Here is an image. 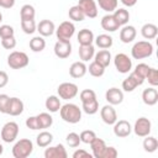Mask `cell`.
Segmentation results:
<instances>
[{"instance_id": "cell-1", "label": "cell", "mask_w": 158, "mask_h": 158, "mask_svg": "<svg viewBox=\"0 0 158 158\" xmlns=\"http://www.w3.org/2000/svg\"><path fill=\"white\" fill-rule=\"evenodd\" d=\"M60 117L68 123H78L81 120V110L74 104H65L59 109Z\"/></svg>"}, {"instance_id": "cell-2", "label": "cell", "mask_w": 158, "mask_h": 158, "mask_svg": "<svg viewBox=\"0 0 158 158\" xmlns=\"http://www.w3.org/2000/svg\"><path fill=\"white\" fill-rule=\"evenodd\" d=\"M33 151V143L28 138H22L15 143L12 147V156L15 158H26Z\"/></svg>"}, {"instance_id": "cell-3", "label": "cell", "mask_w": 158, "mask_h": 158, "mask_svg": "<svg viewBox=\"0 0 158 158\" xmlns=\"http://www.w3.org/2000/svg\"><path fill=\"white\" fill-rule=\"evenodd\" d=\"M152 53H153V46L148 41H139V42L135 43L131 49V54L135 59L147 58V57L152 56Z\"/></svg>"}, {"instance_id": "cell-4", "label": "cell", "mask_w": 158, "mask_h": 158, "mask_svg": "<svg viewBox=\"0 0 158 158\" xmlns=\"http://www.w3.org/2000/svg\"><path fill=\"white\" fill-rule=\"evenodd\" d=\"M30 59L28 56L25 52H19V51H14L7 56V64L10 68L12 69H21L25 68L28 64Z\"/></svg>"}, {"instance_id": "cell-5", "label": "cell", "mask_w": 158, "mask_h": 158, "mask_svg": "<svg viewBox=\"0 0 158 158\" xmlns=\"http://www.w3.org/2000/svg\"><path fill=\"white\" fill-rule=\"evenodd\" d=\"M17 133H19V125L16 122H14V121H10V122H6L2 126L1 138H2L4 142L10 143V142H14L16 139Z\"/></svg>"}, {"instance_id": "cell-6", "label": "cell", "mask_w": 158, "mask_h": 158, "mask_svg": "<svg viewBox=\"0 0 158 158\" xmlns=\"http://www.w3.org/2000/svg\"><path fill=\"white\" fill-rule=\"evenodd\" d=\"M74 31H75V27H74L73 22H70V21H63L58 26V28L56 30L57 38L58 40L69 41L72 38V36L74 35Z\"/></svg>"}, {"instance_id": "cell-7", "label": "cell", "mask_w": 158, "mask_h": 158, "mask_svg": "<svg viewBox=\"0 0 158 158\" xmlns=\"http://www.w3.org/2000/svg\"><path fill=\"white\" fill-rule=\"evenodd\" d=\"M57 91H58V95L62 99L69 100V99H73L74 96H77V94H78V86L75 84H73V83H67L65 81V83H62L58 86Z\"/></svg>"}, {"instance_id": "cell-8", "label": "cell", "mask_w": 158, "mask_h": 158, "mask_svg": "<svg viewBox=\"0 0 158 158\" xmlns=\"http://www.w3.org/2000/svg\"><path fill=\"white\" fill-rule=\"evenodd\" d=\"M114 63H115V67H116L117 72H120V73H128L132 68V60L125 53L116 54L115 59H114Z\"/></svg>"}, {"instance_id": "cell-9", "label": "cell", "mask_w": 158, "mask_h": 158, "mask_svg": "<svg viewBox=\"0 0 158 158\" xmlns=\"http://www.w3.org/2000/svg\"><path fill=\"white\" fill-rule=\"evenodd\" d=\"M72 53V44H70V41H64V40H58L54 44V54L60 58V59H64V58H68Z\"/></svg>"}, {"instance_id": "cell-10", "label": "cell", "mask_w": 158, "mask_h": 158, "mask_svg": "<svg viewBox=\"0 0 158 158\" xmlns=\"http://www.w3.org/2000/svg\"><path fill=\"white\" fill-rule=\"evenodd\" d=\"M143 81H144L143 78H141L137 73L132 72V73L128 75V78H126V79L122 81V89H123L125 91H127V93L133 91L138 85H142Z\"/></svg>"}, {"instance_id": "cell-11", "label": "cell", "mask_w": 158, "mask_h": 158, "mask_svg": "<svg viewBox=\"0 0 158 158\" xmlns=\"http://www.w3.org/2000/svg\"><path fill=\"white\" fill-rule=\"evenodd\" d=\"M151 128H152V123L148 118L146 117H139L136 122H135V127H133V131L137 136L139 137H146L149 135L151 132Z\"/></svg>"}, {"instance_id": "cell-12", "label": "cell", "mask_w": 158, "mask_h": 158, "mask_svg": "<svg viewBox=\"0 0 158 158\" xmlns=\"http://www.w3.org/2000/svg\"><path fill=\"white\" fill-rule=\"evenodd\" d=\"M131 131H132V127H131L130 122L126 120H120L114 123V133L116 137H120V138L127 137V136H130Z\"/></svg>"}, {"instance_id": "cell-13", "label": "cell", "mask_w": 158, "mask_h": 158, "mask_svg": "<svg viewBox=\"0 0 158 158\" xmlns=\"http://www.w3.org/2000/svg\"><path fill=\"white\" fill-rule=\"evenodd\" d=\"M78 6L83 10L84 15L94 19L98 16V7H96V2L94 0H79Z\"/></svg>"}, {"instance_id": "cell-14", "label": "cell", "mask_w": 158, "mask_h": 158, "mask_svg": "<svg viewBox=\"0 0 158 158\" xmlns=\"http://www.w3.org/2000/svg\"><path fill=\"white\" fill-rule=\"evenodd\" d=\"M100 116L106 125H114L117 121V115L112 105H105L100 111Z\"/></svg>"}, {"instance_id": "cell-15", "label": "cell", "mask_w": 158, "mask_h": 158, "mask_svg": "<svg viewBox=\"0 0 158 158\" xmlns=\"http://www.w3.org/2000/svg\"><path fill=\"white\" fill-rule=\"evenodd\" d=\"M105 98L110 105H118L123 100V93L117 88H110L106 91Z\"/></svg>"}, {"instance_id": "cell-16", "label": "cell", "mask_w": 158, "mask_h": 158, "mask_svg": "<svg viewBox=\"0 0 158 158\" xmlns=\"http://www.w3.org/2000/svg\"><path fill=\"white\" fill-rule=\"evenodd\" d=\"M67 151L63 144H57L54 147L46 148L44 151V157L46 158H67Z\"/></svg>"}, {"instance_id": "cell-17", "label": "cell", "mask_w": 158, "mask_h": 158, "mask_svg": "<svg viewBox=\"0 0 158 158\" xmlns=\"http://www.w3.org/2000/svg\"><path fill=\"white\" fill-rule=\"evenodd\" d=\"M54 30H56L54 23H53V21H51V20H42V21H40V23L37 25V31H38L40 35L43 36V37L52 36L53 32H54Z\"/></svg>"}, {"instance_id": "cell-18", "label": "cell", "mask_w": 158, "mask_h": 158, "mask_svg": "<svg viewBox=\"0 0 158 158\" xmlns=\"http://www.w3.org/2000/svg\"><path fill=\"white\" fill-rule=\"evenodd\" d=\"M23 111V102L19 98H10L7 114L11 116H19Z\"/></svg>"}, {"instance_id": "cell-19", "label": "cell", "mask_w": 158, "mask_h": 158, "mask_svg": "<svg viewBox=\"0 0 158 158\" xmlns=\"http://www.w3.org/2000/svg\"><path fill=\"white\" fill-rule=\"evenodd\" d=\"M86 65L84 64V62H74L70 68H69V74L72 78H75V79H79V78H83L86 73Z\"/></svg>"}, {"instance_id": "cell-20", "label": "cell", "mask_w": 158, "mask_h": 158, "mask_svg": "<svg viewBox=\"0 0 158 158\" xmlns=\"http://www.w3.org/2000/svg\"><path fill=\"white\" fill-rule=\"evenodd\" d=\"M142 100L146 105L148 106H152V105H156L157 101H158V91L153 88H147L143 90L142 93Z\"/></svg>"}, {"instance_id": "cell-21", "label": "cell", "mask_w": 158, "mask_h": 158, "mask_svg": "<svg viewBox=\"0 0 158 158\" xmlns=\"http://www.w3.org/2000/svg\"><path fill=\"white\" fill-rule=\"evenodd\" d=\"M101 27H102L105 31L114 32V31L118 30L120 25L116 22V20L114 19L112 15H105V16L101 19Z\"/></svg>"}, {"instance_id": "cell-22", "label": "cell", "mask_w": 158, "mask_h": 158, "mask_svg": "<svg viewBox=\"0 0 158 158\" xmlns=\"http://www.w3.org/2000/svg\"><path fill=\"white\" fill-rule=\"evenodd\" d=\"M136 37V28L133 26H125L120 31V40L123 43H130Z\"/></svg>"}, {"instance_id": "cell-23", "label": "cell", "mask_w": 158, "mask_h": 158, "mask_svg": "<svg viewBox=\"0 0 158 158\" xmlns=\"http://www.w3.org/2000/svg\"><path fill=\"white\" fill-rule=\"evenodd\" d=\"M90 147H91V151H93V156L95 158H101L102 152H104L106 144H105V141L104 139L95 137L94 141L90 143Z\"/></svg>"}, {"instance_id": "cell-24", "label": "cell", "mask_w": 158, "mask_h": 158, "mask_svg": "<svg viewBox=\"0 0 158 158\" xmlns=\"http://www.w3.org/2000/svg\"><path fill=\"white\" fill-rule=\"evenodd\" d=\"M77 38H78L79 44H91L94 41V33H93V31H90L88 28H83L79 31Z\"/></svg>"}, {"instance_id": "cell-25", "label": "cell", "mask_w": 158, "mask_h": 158, "mask_svg": "<svg viewBox=\"0 0 158 158\" xmlns=\"http://www.w3.org/2000/svg\"><path fill=\"white\" fill-rule=\"evenodd\" d=\"M141 33L146 40H153V38H156V36L158 33V27L153 23H146L142 26Z\"/></svg>"}, {"instance_id": "cell-26", "label": "cell", "mask_w": 158, "mask_h": 158, "mask_svg": "<svg viewBox=\"0 0 158 158\" xmlns=\"http://www.w3.org/2000/svg\"><path fill=\"white\" fill-rule=\"evenodd\" d=\"M94 46L93 44H80L79 47V57L83 62H88L94 56Z\"/></svg>"}, {"instance_id": "cell-27", "label": "cell", "mask_w": 158, "mask_h": 158, "mask_svg": "<svg viewBox=\"0 0 158 158\" xmlns=\"http://www.w3.org/2000/svg\"><path fill=\"white\" fill-rule=\"evenodd\" d=\"M44 105H46V109H47L49 112H57V111H59V109H60V106H62L59 99H58L56 95L48 96V98L46 99Z\"/></svg>"}, {"instance_id": "cell-28", "label": "cell", "mask_w": 158, "mask_h": 158, "mask_svg": "<svg viewBox=\"0 0 158 158\" xmlns=\"http://www.w3.org/2000/svg\"><path fill=\"white\" fill-rule=\"evenodd\" d=\"M36 117H37V122H38V128H40V130H41V128H48V127H51L52 123H53L52 116H51L49 114H47V112H41V114H38Z\"/></svg>"}, {"instance_id": "cell-29", "label": "cell", "mask_w": 158, "mask_h": 158, "mask_svg": "<svg viewBox=\"0 0 158 158\" xmlns=\"http://www.w3.org/2000/svg\"><path fill=\"white\" fill-rule=\"evenodd\" d=\"M52 141H53V135L51 132H47V131L41 132L36 138V142H37L38 147H42V148L48 147L52 143Z\"/></svg>"}, {"instance_id": "cell-30", "label": "cell", "mask_w": 158, "mask_h": 158, "mask_svg": "<svg viewBox=\"0 0 158 158\" xmlns=\"http://www.w3.org/2000/svg\"><path fill=\"white\" fill-rule=\"evenodd\" d=\"M112 16H114V19L116 20V22H117L120 26L126 25V23L128 22V20H130V14H128V11L125 10V9H116Z\"/></svg>"}, {"instance_id": "cell-31", "label": "cell", "mask_w": 158, "mask_h": 158, "mask_svg": "<svg viewBox=\"0 0 158 158\" xmlns=\"http://www.w3.org/2000/svg\"><path fill=\"white\" fill-rule=\"evenodd\" d=\"M95 60H96L99 64H101L102 67L106 68V67L110 64L111 54H110V52H109L107 49H101V51H99V52L95 54Z\"/></svg>"}, {"instance_id": "cell-32", "label": "cell", "mask_w": 158, "mask_h": 158, "mask_svg": "<svg viewBox=\"0 0 158 158\" xmlns=\"http://www.w3.org/2000/svg\"><path fill=\"white\" fill-rule=\"evenodd\" d=\"M35 7L30 4H25L20 10V17L21 20H35Z\"/></svg>"}, {"instance_id": "cell-33", "label": "cell", "mask_w": 158, "mask_h": 158, "mask_svg": "<svg viewBox=\"0 0 158 158\" xmlns=\"http://www.w3.org/2000/svg\"><path fill=\"white\" fill-rule=\"evenodd\" d=\"M96 42V46L101 49H106V48H110L112 46V37L109 36V35H99L95 40Z\"/></svg>"}, {"instance_id": "cell-34", "label": "cell", "mask_w": 158, "mask_h": 158, "mask_svg": "<svg viewBox=\"0 0 158 158\" xmlns=\"http://www.w3.org/2000/svg\"><path fill=\"white\" fill-rule=\"evenodd\" d=\"M68 15H69V19H70V20L78 21V22H80V21H83V20L85 19V15H84L83 10H81L78 5L72 6V7L69 9V11H68Z\"/></svg>"}, {"instance_id": "cell-35", "label": "cell", "mask_w": 158, "mask_h": 158, "mask_svg": "<svg viewBox=\"0 0 158 158\" xmlns=\"http://www.w3.org/2000/svg\"><path fill=\"white\" fill-rule=\"evenodd\" d=\"M46 47V41L43 40V37L41 36H37V37H33L31 41H30V48L33 51V52H42Z\"/></svg>"}, {"instance_id": "cell-36", "label": "cell", "mask_w": 158, "mask_h": 158, "mask_svg": "<svg viewBox=\"0 0 158 158\" xmlns=\"http://www.w3.org/2000/svg\"><path fill=\"white\" fill-rule=\"evenodd\" d=\"M143 148L146 152L152 153L158 148V141L156 137H151V136H146L144 141H143Z\"/></svg>"}, {"instance_id": "cell-37", "label": "cell", "mask_w": 158, "mask_h": 158, "mask_svg": "<svg viewBox=\"0 0 158 158\" xmlns=\"http://www.w3.org/2000/svg\"><path fill=\"white\" fill-rule=\"evenodd\" d=\"M89 73L90 75L95 77V78H99V77H102L104 73H105V67H102L101 64H99L96 60L91 62L90 65H89Z\"/></svg>"}, {"instance_id": "cell-38", "label": "cell", "mask_w": 158, "mask_h": 158, "mask_svg": "<svg viewBox=\"0 0 158 158\" xmlns=\"http://www.w3.org/2000/svg\"><path fill=\"white\" fill-rule=\"evenodd\" d=\"M99 110V102L96 99L88 101V102H83V111L88 115H94L95 112H98Z\"/></svg>"}, {"instance_id": "cell-39", "label": "cell", "mask_w": 158, "mask_h": 158, "mask_svg": "<svg viewBox=\"0 0 158 158\" xmlns=\"http://www.w3.org/2000/svg\"><path fill=\"white\" fill-rule=\"evenodd\" d=\"M98 4L104 11L107 12L115 11L117 7V0H98Z\"/></svg>"}, {"instance_id": "cell-40", "label": "cell", "mask_w": 158, "mask_h": 158, "mask_svg": "<svg viewBox=\"0 0 158 158\" xmlns=\"http://www.w3.org/2000/svg\"><path fill=\"white\" fill-rule=\"evenodd\" d=\"M36 22L35 20H21V28L25 33L31 35L36 31Z\"/></svg>"}, {"instance_id": "cell-41", "label": "cell", "mask_w": 158, "mask_h": 158, "mask_svg": "<svg viewBox=\"0 0 158 158\" xmlns=\"http://www.w3.org/2000/svg\"><path fill=\"white\" fill-rule=\"evenodd\" d=\"M144 79H147L148 83H149L151 85H153V86L158 85V70H157L156 68H149L148 72H147V74H146V78H144Z\"/></svg>"}, {"instance_id": "cell-42", "label": "cell", "mask_w": 158, "mask_h": 158, "mask_svg": "<svg viewBox=\"0 0 158 158\" xmlns=\"http://www.w3.org/2000/svg\"><path fill=\"white\" fill-rule=\"evenodd\" d=\"M79 137H80V142L86 143V144H90V143L94 141V138L96 137V135H95V132L91 131V130H85V131H83V132L79 135Z\"/></svg>"}, {"instance_id": "cell-43", "label": "cell", "mask_w": 158, "mask_h": 158, "mask_svg": "<svg viewBox=\"0 0 158 158\" xmlns=\"http://www.w3.org/2000/svg\"><path fill=\"white\" fill-rule=\"evenodd\" d=\"M81 102H88V101H91L94 99H96V95H95V91L91 90V89H84L80 91V95H79Z\"/></svg>"}, {"instance_id": "cell-44", "label": "cell", "mask_w": 158, "mask_h": 158, "mask_svg": "<svg viewBox=\"0 0 158 158\" xmlns=\"http://www.w3.org/2000/svg\"><path fill=\"white\" fill-rule=\"evenodd\" d=\"M65 139H67L68 146H69V147H73V148L78 147L79 143H80V137H79V135L75 133V132H70V133H68Z\"/></svg>"}, {"instance_id": "cell-45", "label": "cell", "mask_w": 158, "mask_h": 158, "mask_svg": "<svg viewBox=\"0 0 158 158\" xmlns=\"http://www.w3.org/2000/svg\"><path fill=\"white\" fill-rule=\"evenodd\" d=\"M9 102H10V96H7L6 94H0V112L1 114H7Z\"/></svg>"}, {"instance_id": "cell-46", "label": "cell", "mask_w": 158, "mask_h": 158, "mask_svg": "<svg viewBox=\"0 0 158 158\" xmlns=\"http://www.w3.org/2000/svg\"><path fill=\"white\" fill-rule=\"evenodd\" d=\"M1 46H2L5 49H12V48H15V46H16V40H15V37L11 36V37L1 38Z\"/></svg>"}, {"instance_id": "cell-47", "label": "cell", "mask_w": 158, "mask_h": 158, "mask_svg": "<svg viewBox=\"0 0 158 158\" xmlns=\"http://www.w3.org/2000/svg\"><path fill=\"white\" fill-rule=\"evenodd\" d=\"M151 67H148V64H146V63H139V64H137L136 65V68H135V73H137L141 78H146V74H147V72H148V69H149Z\"/></svg>"}, {"instance_id": "cell-48", "label": "cell", "mask_w": 158, "mask_h": 158, "mask_svg": "<svg viewBox=\"0 0 158 158\" xmlns=\"http://www.w3.org/2000/svg\"><path fill=\"white\" fill-rule=\"evenodd\" d=\"M14 36V28L10 25H2L0 26V37L5 38V37H11Z\"/></svg>"}, {"instance_id": "cell-49", "label": "cell", "mask_w": 158, "mask_h": 158, "mask_svg": "<svg viewBox=\"0 0 158 158\" xmlns=\"http://www.w3.org/2000/svg\"><path fill=\"white\" fill-rule=\"evenodd\" d=\"M117 157V151L115 147H105L101 158H116Z\"/></svg>"}, {"instance_id": "cell-50", "label": "cell", "mask_w": 158, "mask_h": 158, "mask_svg": "<svg viewBox=\"0 0 158 158\" xmlns=\"http://www.w3.org/2000/svg\"><path fill=\"white\" fill-rule=\"evenodd\" d=\"M26 126L30 130H40L38 128V122H37V117L36 116H30L26 120Z\"/></svg>"}, {"instance_id": "cell-51", "label": "cell", "mask_w": 158, "mask_h": 158, "mask_svg": "<svg viewBox=\"0 0 158 158\" xmlns=\"http://www.w3.org/2000/svg\"><path fill=\"white\" fill-rule=\"evenodd\" d=\"M91 157H93V154L88 153L84 149H78L73 153V158H91Z\"/></svg>"}, {"instance_id": "cell-52", "label": "cell", "mask_w": 158, "mask_h": 158, "mask_svg": "<svg viewBox=\"0 0 158 158\" xmlns=\"http://www.w3.org/2000/svg\"><path fill=\"white\" fill-rule=\"evenodd\" d=\"M9 81V77L6 74V72L0 70V88H4Z\"/></svg>"}, {"instance_id": "cell-53", "label": "cell", "mask_w": 158, "mask_h": 158, "mask_svg": "<svg viewBox=\"0 0 158 158\" xmlns=\"http://www.w3.org/2000/svg\"><path fill=\"white\" fill-rule=\"evenodd\" d=\"M15 5V0H0V6L4 9H11Z\"/></svg>"}, {"instance_id": "cell-54", "label": "cell", "mask_w": 158, "mask_h": 158, "mask_svg": "<svg viewBox=\"0 0 158 158\" xmlns=\"http://www.w3.org/2000/svg\"><path fill=\"white\" fill-rule=\"evenodd\" d=\"M121 2H122L123 5H126V6H128V7H131V6H133V5H136V2H137V0H121Z\"/></svg>"}, {"instance_id": "cell-55", "label": "cell", "mask_w": 158, "mask_h": 158, "mask_svg": "<svg viewBox=\"0 0 158 158\" xmlns=\"http://www.w3.org/2000/svg\"><path fill=\"white\" fill-rule=\"evenodd\" d=\"M2 151H4V147H2V144L0 143V156L2 154Z\"/></svg>"}, {"instance_id": "cell-56", "label": "cell", "mask_w": 158, "mask_h": 158, "mask_svg": "<svg viewBox=\"0 0 158 158\" xmlns=\"http://www.w3.org/2000/svg\"><path fill=\"white\" fill-rule=\"evenodd\" d=\"M1 21H2V14L0 12V22H1Z\"/></svg>"}]
</instances>
